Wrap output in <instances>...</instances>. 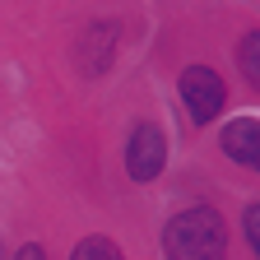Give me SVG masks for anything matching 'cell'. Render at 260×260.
<instances>
[{"instance_id":"3957f363","label":"cell","mask_w":260,"mask_h":260,"mask_svg":"<svg viewBox=\"0 0 260 260\" xmlns=\"http://www.w3.org/2000/svg\"><path fill=\"white\" fill-rule=\"evenodd\" d=\"M162 158H168V144H162V130L158 125H135L125 149V172L135 181H153L162 172Z\"/></svg>"},{"instance_id":"8992f818","label":"cell","mask_w":260,"mask_h":260,"mask_svg":"<svg viewBox=\"0 0 260 260\" xmlns=\"http://www.w3.org/2000/svg\"><path fill=\"white\" fill-rule=\"evenodd\" d=\"M237 65H242V75L260 88V32H246L242 47H237Z\"/></svg>"},{"instance_id":"52a82bcc","label":"cell","mask_w":260,"mask_h":260,"mask_svg":"<svg viewBox=\"0 0 260 260\" xmlns=\"http://www.w3.org/2000/svg\"><path fill=\"white\" fill-rule=\"evenodd\" d=\"M70 260H125L121 255V246L116 242H107V237H88V242H79L75 246V255Z\"/></svg>"},{"instance_id":"ba28073f","label":"cell","mask_w":260,"mask_h":260,"mask_svg":"<svg viewBox=\"0 0 260 260\" xmlns=\"http://www.w3.org/2000/svg\"><path fill=\"white\" fill-rule=\"evenodd\" d=\"M246 242H251V251L260 255V205L246 209Z\"/></svg>"},{"instance_id":"5b68a950","label":"cell","mask_w":260,"mask_h":260,"mask_svg":"<svg viewBox=\"0 0 260 260\" xmlns=\"http://www.w3.org/2000/svg\"><path fill=\"white\" fill-rule=\"evenodd\" d=\"M112 56H116V28H88V38L79 42V65H84V75H103Z\"/></svg>"},{"instance_id":"277c9868","label":"cell","mask_w":260,"mask_h":260,"mask_svg":"<svg viewBox=\"0 0 260 260\" xmlns=\"http://www.w3.org/2000/svg\"><path fill=\"white\" fill-rule=\"evenodd\" d=\"M223 153L233 162H242V168L260 172V121H251V116L228 121L223 125Z\"/></svg>"},{"instance_id":"6da1fadb","label":"cell","mask_w":260,"mask_h":260,"mask_svg":"<svg viewBox=\"0 0 260 260\" xmlns=\"http://www.w3.org/2000/svg\"><path fill=\"white\" fill-rule=\"evenodd\" d=\"M162 251L168 260H228V228L214 209L195 205L162 228Z\"/></svg>"},{"instance_id":"9c48e42d","label":"cell","mask_w":260,"mask_h":260,"mask_svg":"<svg viewBox=\"0 0 260 260\" xmlns=\"http://www.w3.org/2000/svg\"><path fill=\"white\" fill-rule=\"evenodd\" d=\"M19 260H47V255H42V246H23V251H19Z\"/></svg>"},{"instance_id":"7a4b0ae2","label":"cell","mask_w":260,"mask_h":260,"mask_svg":"<svg viewBox=\"0 0 260 260\" xmlns=\"http://www.w3.org/2000/svg\"><path fill=\"white\" fill-rule=\"evenodd\" d=\"M223 79L209 70V65H190V70L181 75V103H186V112H190V121L195 125H209L218 112H223Z\"/></svg>"}]
</instances>
